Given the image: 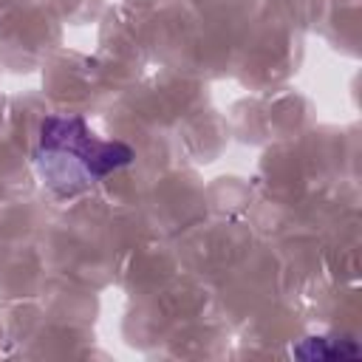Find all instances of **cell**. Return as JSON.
I'll return each instance as SVG.
<instances>
[{
    "instance_id": "obj_2",
    "label": "cell",
    "mask_w": 362,
    "mask_h": 362,
    "mask_svg": "<svg viewBox=\"0 0 362 362\" xmlns=\"http://www.w3.org/2000/svg\"><path fill=\"white\" fill-rule=\"evenodd\" d=\"M291 356L305 362H331V359H359L362 348L345 337H305L291 348Z\"/></svg>"
},
{
    "instance_id": "obj_1",
    "label": "cell",
    "mask_w": 362,
    "mask_h": 362,
    "mask_svg": "<svg viewBox=\"0 0 362 362\" xmlns=\"http://www.w3.org/2000/svg\"><path fill=\"white\" fill-rule=\"evenodd\" d=\"M133 158L130 144L99 139L79 113H54L40 122L34 167L42 184L59 198L79 195Z\"/></svg>"
}]
</instances>
